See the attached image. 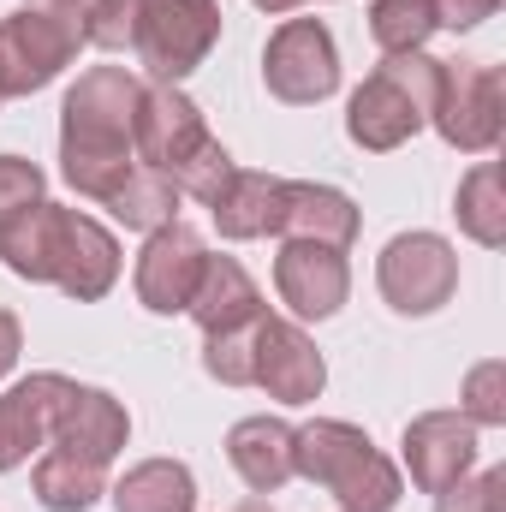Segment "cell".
<instances>
[{"mask_svg":"<svg viewBox=\"0 0 506 512\" xmlns=\"http://www.w3.org/2000/svg\"><path fill=\"white\" fill-rule=\"evenodd\" d=\"M102 209H114V221L131 227V233H155V227H167L173 221V209H179V191H173V179H161L155 167H131L126 185L102 203Z\"/></svg>","mask_w":506,"mask_h":512,"instance_id":"24","label":"cell"},{"mask_svg":"<svg viewBox=\"0 0 506 512\" xmlns=\"http://www.w3.org/2000/svg\"><path fill=\"white\" fill-rule=\"evenodd\" d=\"M114 512H197V477L179 459H143L114 483Z\"/></svg>","mask_w":506,"mask_h":512,"instance_id":"21","label":"cell"},{"mask_svg":"<svg viewBox=\"0 0 506 512\" xmlns=\"http://www.w3.org/2000/svg\"><path fill=\"white\" fill-rule=\"evenodd\" d=\"M84 48V0H24L0 18V96L48 90Z\"/></svg>","mask_w":506,"mask_h":512,"instance_id":"6","label":"cell"},{"mask_svg":"<svg viewBox=\"0 0 506 512\" xmlns=\"http://www.w3.org/2000/svg\"><path fill=\"white\" fill-rule=\"evenodd\" d=\"M262 78H268V96H280L292 108L328 102L340 90V48H334L328 24L322 18H286L262 48Z\"/></svg>","mask_w":506,"mask_h":512,"instance_id":"9","label":"cell"},{"mask_svg":"<svg viewBox=\"0 0 506 512\" xmlns=\"http://www.w3.org/2000/svg\"><path fill=\"white\" fill-rule=\"evenodd\" d=\"M137 12H143V0H90L84 6V42L102 48V54H131Z\"/></svg>","mask_w":506,"mask_h":512,"instance_id":"27","label":"cell"},{"mask_svg":"<svg viewBox=\"0 0 506 512\" xmlns=\"http://www.w3.org/2000/svg\"><path fill=\"white\" fill-rule=\"evenodd\" d=\"M453 215H459L465 239H477L483 251H501L506 245V179H501V161H477V167L459 179Z\"/></svg>","mask_w":506,"mask_h":512,"instance_id":"23","label":"cell"},{"mask_svg":"<svg viewBox=\"0 0 506 512\" xmlns=\"http://www.w3.org/2000/svg\"><path fill=\"white\" fill-rule=\"evenodd\" d=\"M36 501L48 512H90L102 495H108V465H90V459H78V453H60V447H48L42 459H36Z\"/></svg>","mask_w":506,"mask_h":512,"instance_id":"22","label":"cell"},{"mask_svg":"<svg viewBox=\"0 0 506 512\" xmlns=\"http://www.w3.org/2000/svg\"><path fill=\"white\" fill-rule=\"evenodd\" d=\"M227 459H233V471L245 477L251 495L286 489L298 477V465H292V423H280V417H245V423H233Z\"/></svg>","mask_w":506,"mask_h":512,"instance_id":"20","label":"cell"},{"mask_svg":"<svg viewBox=\"0 0 506 512\" xmlns=\"http://www.w3.org/2000/svg\"><path fill=\"white\" fill-rule=\"evenodd\" d=\"M435 12V30H477L483 18L501 12V0H429Z\"/></svg>","mask_w":506,"mask_h":512,"instance_id":"31","label":"cell"},{"mask_svg":"<svg viewBox=\"0 0 506 512\" xmlns=\"http://www.w3.org/2000/svg\"><path fill=\"white\" fill-rule=\"evenodd\" d=\"M405 471L423 495H441L453 489L459 477H471L477 465V423L459 417V411H423L405 423Z\"/></svg>","mask_w":506,"mask_h":512,"instance_id":"14","label":"cell"},{"mask_svg":"<svg viewBox=\"0 0 506 512\" xmlns=\"http://www.w3.org/2000/svg\"><path fill=\"white\" fill-rule=\"evenodd\" d=\"M459 417H471L477 429H501L506 423V364L501 358H489V364H477L465 376V411Z\"/></svg>","mask_w":506,"mask_h":512,"instance_id":"28","label":"cell"},{"mask_svg":"<svg viewBox=\"0 0 506 512\" xmlns=\"http://www.w3.org/2000/svg\"><path fill=\"white\" fill-rule=\"evenodd\" d=\"M0 262L18 280H54L66 298L96 304L120 280V239L102 221H90L84 209H66V203L42 197L18 221L0 227Z\"/></svg>","mask_w":506,"mask_h":512,"instance_id":"2","label":"cell"},{"mask_svg":"<svg viewBox=\"0 0 506 512\" xmlns=\"http://www.w3.org/2000/svg\"><path fill=\"white\" fill-rule=\"evenodd\" d=\"M376 286L399 316H435L459 292V256L441 233H399L376 262Z\"/></svg>","mask_w":506,"mask_h":512,"instance_id":"10","label":"cell"},{"mask_svg":"<svg viewBox=\"0 0 506 512\" xmlns=\"http://www.w3.org/2000/svg\"><path fill=\"white\" fill-rule=\"evenodd\" d=\"M429 126L441 131L465 155H489L501 143L506 102H501V72L483 60H441V90Z\"/></svg>","mask_w":506,"mask_h":512,"instance_id":"8","label":"cell"},{"mask_svg":"<svg viewBox=\"0 0 506 512\" xmlns=\"http://www.w3.org/2000/svg\"><path fill=\"white\" fill-rule=\"evenodd\" d=\"M435 90H441V60H429L423 48L417 54H387L346 102V137L370 155L411 143L435 114Z\"/></svg>","mask_w":506,"mask_h":512,"instance_id":"5","label":"cell"},{"mask_svg":"<svg viewBox=\"0 0 506 512\" xmlns=\"http://www.w3.org/2000/svg\"><path fill=\"white\" fill-rule=\"evenodd\" d=\"M203 256L209 251H203L197 227H185V221L155 227L143 239V251H137V304L155 310V316H185L191 286L203 274Z\"/></svg>","mask_w":506,"mask_h":512,"instance_id":"12","label":"cell"},{"mask_svg":"<svg viewBox=\"0 0 506 512\" xmlns=\"http://www.w3.org/2000/svg\"><path fill=\"white\" fill-rule=\"evenodd\" d=\"M137 102H143V78L126 66H90L66 102H60V173L78 197L108 203L126 173L137 167L131 126H137Z\"/></svg>","mask_w":506,"mask_h":512,"instance_id":"1","label":"cell"},{"mask_svg":"<svg viewBox=\"0 0 506 512\" xmlns=\"http://www.w3.org/2000/svg\"><path fill=\"white\" fill-rule=\"evenodd\" d=\"M251 387H262V393L280 399V405H310V399H322V387H328V364H322L316 340H310L298 322L262 316V322H256V376H251Z\"/></svg>","mask_w":506,"mask_h":512,"instance_id":"11","label":"cell"},{"mask_svg":"<svg viewBox=\"0 0 506 512\" xmlns=\"http://www.w3.org/2000/svg\"><path fill=\"white\" fill-rule=\"evenodd\" d=\"M233 512H274L268 501H245V507H233Z\"/></svg>","mask_w":506,"mask_h":512,"instance_id":"34","label":"cell"},{"mask_svg":"<svg viewBox=\"0 0 506 512\" xmlns=\"http://www.w3.org/2000/svg\"><path fill=\"white\" fill-rule=\"evenodd\" d=\"M66 393H72V376H54V370L24 376L0 393V471H18L30 453L48 447Z\"/></svg>","mask_w":506,"mask_h":512,"instance_id":"15","label":"cell"},{"mask_svg":"<svg viewBox=\"0 0 506 512\" xmlns=\"http://www.w3.org/2000/svg\"><path fill=\"white\" fill-rule=\"evenodd\" d=\"M274 292H280V304H286L298 322H328V316L346 304V292H352L346 251L286 239L280 256H274Z\"/></svg>","mask_w":506,"mask_h":512,"instance_id":"13","label":"cell"},{"mask_svg":"<svg viewBox=\"0 0 506 512\" xmlns=\"http://www.w3.org/2000/svg\"><path fill=\"white\" fill-rule=\"evenodd\" d=\"M131 149L143 167H155L161 179H173L179 197H197L203 209L221 197V185L239 173L233 155L221 149V137H209L203 108L179 90V84H143L137 102V126H131Z\"/></svg>","mask_w":506,"mask_h":512,"instance_id":"3","label":"cell"},{"mask_svg":"<svg viewBox=\"0 0 506 512\" xmlns=\"http://www.w3.org/2000/svg\"><path fill=\"white\" fill-rule=\"evenodd\" d=\"M292 465L304 483L328 489L340 512H393L399 507V465L381 453L358 423L316 417L292 429Z\"/></svg>","mask_w":506,"mask_h":512,"instance_id":"4","label":"cell"},{"mask_svg":"<svg viewBox=\"0 0 506 512\" xmlns=\"http://www.w3.org/2000/svg\"><path fill=\"white\" fill-rule=\"evenodd\" d=\"M364 215L346 191L334 185H310V179H286V209H280V239H304V245H328L346 251L358 239Z\"/></svg>","mask_w":506,"mask_h":512,"instance_id":"18","label":"cell"},{"mask_svg":"<svg viewBox=\"0 0 506 512\" xmlns=\"http://www.w3.org/2000/svg\"><path fill=\"white\" fill-rule=\"evenodd\" d=\"M280 209H286V179H274V173H245V167H239V173L221 185V197L209 203L215 233L233 239V245L280 233Z\"/></svg>","mask_w":506,"mask_h":512,"instance_id":"19","label":"cell"},{"mask_svg":"<svg viewBox=\"0 0 506 512\" xmlns=\"http://www.w3.org/2000/svg\"><path fill=\"white\" fill-rule=\"evenodd\" d=\"M370 36H376L381 54H417L435 36V12H429V0H376Z\"/></svg>","mask_w":506,"mask_h":512,"instance_id":"25","label":"cell"},{"mask_svg":"<svg viewBox=\"0 0 506 512\" xmlns=\"http://www.w3.org/2000/svg\"><path fill=\"white\" fill-rule=\"evenodd\" d=\"M18 352H24V328H18V316H12V310H0V376L18 364Z\"/></svg>","mask_w":506,"mask_h":512,"instance_id":"32","label":"cell"},{"mask_svg":"<svg viewBox=\"0 0 506 512\" xmlns=\"http://www.w3.org/2000/svg\"><path fill=\"white\" fill-rule=\"evenodd\" d=\"M203 370L227 387H251L256 376V322L233 334H203Z\"/></svg>","mask_w":506,"mask_h":512,"instance_id":"26","label":"cell"},{"mask_svg":"<svg viewBox=\"0 0 506 512\" xmlns=\"http://www.w3.org/2000/svg\"><path fill=\"white\" fill-rule=\"evenodd\" d=\"M215 42H221V0H143L131 54L155 84H179L209 60Z\"/></svg>","mask_w":506,"mask_h":512,"instance_id":"7","label":"cell"},{"mask_svg":"<svg viewBox=\"0 0 506 512\" xmlns=\"http://www.w3.org/2000/svg\"><path fill=\"white\" fill-rule=\"evenodd\" d=\"M251 6H262V12H274V18H280V12H298L304 0H251Z\"/></svg>","mask_w":506,"mask_h":512,"instance_id":"33","label":"cell"},{"mask_svg":"<svg viewBox=\"0 0 506 512\" xmlns=\"http://www.w3.org/2000/svg\"><path fill=\"white\" fill-rule=\"evenodd\" d=\"M0 102H6V96H0Z\"/></svg>","mask_w":506,"mask_h":512,"instance_id":"35","label":"cell"},{"mask_svg":"<svg viewBox=\"0 0 506 512\" xmlns=\"http://www.w3.org/2000/svg\"><path fill=\"white\" fill-rule=\"evenodd\" d=\"M435 512H506V471L489 465L477 477H459L453 489L435 495Z\"/></svg>","mask_w":506,"mask_h":512,"instance_id":"29","label":"cell"},{"mask_svg":"<svg viewBox=\"0 0 506 512\" xmlns=\"http://www.w3.org/2000/svg\"><path fill=\"white\" fill-rule=\"evenodd\" d=\"M126 435H131V417L114 393L72 382V393L60 399V417H54L48 447L78 453V459H90V465H114V453L126 447Z\"/></svg>","mask_w":506,"mask_h":512,"instance_id":"16","label":"cell"},{"mask_svg":"<svg viewBox=\"0 0 506 512\" xmlns=\"http://www.w3.org/2000/svg\"><path fill=\"white\" fill-rule=\"evenodd\" d=\"M30 203H42V167L24 155H0V227L18 221Z\"/></svg>","mask_w":506,"mask_h":512,"instance_id":"30","label":"cell"},{"mask_svg":"<svg viewBox=\"0 0 506 512\" xmlns=\"http://www.w3.org/2000/svg\"><path fill=\"white\" fill-rule=\"evenodd\" d=\"M185 316H191L203 334H233V328L262 322V316H268V304H262L256 280L233 262V256H203V274H197V286H191Z\"/></svg>","mask_w":506,"mask_h":512,"instance_id":"17","label":"cell"}]
</instances>
